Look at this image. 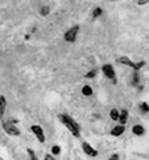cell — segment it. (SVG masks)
<instances>
[{
    "label": "cell",
    "instance_id": "6da1fadb",
    "mask_svg": "<svg viewBox=\"0 0 149 160\" xmlns=\"http://www.w3.org/2000/svg\"><path fill=\"white\" fill-rule=\"evenodd\" d=\"M58 119L61 121V123L68 129L75 137H80V126L73 121V119L67 115V114H59L58 115Z\"/></svg>",
    "mask_w": 149,
    "mask_h": 160
},
{
    "label": "cell",
    "instance_id": "7a4b0ae2",
    "mask_svg": "<svg viewBox=\"0 0 149 160\" xmlns=\"http://www.w3.org/2000/svg\"><path fill=\"white\" fill-rule=\"evenodd\" d=\"M102 72L104 73V76H105L108 79H111L113 83H117L116 71H114V68H113V65H111V64H104V65L102 67Z\"/></svg>",
    "mask_w": 149,
    "mask_h": 160
},
{
    "label": "cell",
    "instance_id": "3957f363",
    "mask_svg": "<svg viewBox=\"0 0 149 160\" xmlns=\"http://www.w3.org/2000/svg\"><path fill=\"white\" fill-rule=\"evenodd\" d=\"M3 129L9 136H19L21 135V131L16 127V124H13L12 122H3Z\"/></svg>",
    "mask_w": 149,
    "mask_h": 160
},
{
    "label": "cell",
    "instance_id": "277c9868",
    "mask_svg": "<svg viewBox=\"0 0 149 160\" xmlns=\"http://www.w3.org/2000/svg\"><path fill=\"white\" fill-rule=\"evenodd\" d=\"M78 30H80L78 26H73V27H71L68 31H66V33H64V40L66 41L67 42H75L76 37H77V33H78Z\"/></svg>",
    "mask_w": 149,
    "mask_h": 160
},
{
    "label": "cell",
    "instance_id": "5b68a950",
    "mask_svg": "<svg viewBox=\"0 0 149 160\" xmlns=\"http://www.w3.org/2000/svg\"><path fill=\"white\" fill-rule=\"evenodd\" d=\"M31 131H32V133L35 135V137L37 138L39 142H41V143L45 142V133H44V129L41 128V126L34 124V126H31Z\"/></svg>",
    "mask_w": 149,
    "mask_h": 160
},
{
    "label": "cell",
    "instance_id": "8992f818",
    "mask_svg": "<svg viewBox=\"0 0 149 160\" xmlns=\"http://www.w3.org/2000/svg\"><path fill=\"white\" fill-rule=\"evenodd\" d=\"M81 148H82V151H84L86 155H89V156H91V158L98 156V151H97L95 149H94L90 143H88V142H82V145H81Z\"/></svg>",
    "mask_w": 149,
    "mask_h": 160
},
{
    "label": "cell",
    "instance_id": "52a82bcc",
    "mask_svg": "<svg viewBox=\"0 0 149 160\" xmlns=\"http://www.w3.org/2000/svg\"><path fill=\"white\" fill-rule=\"evenodd\" d=\"M117 62H118L120 64H122V65L130 67V68H132V69L135 71V65H136V63H134L130 58H127V57H120V58L117 59Z\"/></svg>",
    "mask_w": 149,
    "mask_h": 160
},
{
    "label": "cell",
    "instance_id": "ba28073f",
    "mask_svg": "<svg viewBox=\"0 0 149 160\" xmlns=\"http://www.w3.org/2000/svg\"><path fill=\"white\" fill-rule=\"evenodd\" d=\"M124 133H125V126H122V124L113 127L112 131H111V135L113 137H120V136H122Z\"/></svg>",
    "mask_w": 149,
    "mask_h": 160
},
{
    "label": "cell",
    "instance_id": "9c48e42d",
    "mask_svg": "<svg viewBox=\"0 0 149 160\" xmlns=\"http://www.w3.org/2000/svg\"><path fill=\"white\" fill-rule=\"evenodd\" d=\"M127 118H129V112L126 110V109H122L120 112V117H118V122L122 124V126H125L126 123H127Z\"/></svg>",
    "mask_w": 149,
    "mask_h": 160
},
{
    "label": "cell",
    "instance_id": "30bf717a",
    "mask_svg": "<svg viewBox=\"0 0 149 160\" xmlns=\"http://www.w3.org/2000/svg\"><path fill=\"white\" fill-rule=\"evenodd\" d=\"M132 133L135 136H143L144 133H145V128L141 126V124H135L132 128H131Z\"/></svg>",
    "mask_w": 149,
    "mask_h": 160
},
{
    "label": "cell",
    "instance_id": "8fae6325",
    "mask_svg": "<svg viewBox=\"0 0 149 160\" xmlns=\"http://www.w3.org/2000/svg\"><path fill=\"white\" fill-rule=\"evenodd\" d=\"M5 108H7V99L3 95H0V119H3L4 117Z\"/></svg>",
    "mask_w": 149,
    "mask_h": 160
},
{
    "label": "cell",
    "instance_id": "7c38bea8",
    "mask_svg": "<svg viewBox=\"0 0 149 160\" xmlns=\"http://www.w3.org/2000/svg\"><path fill=\"white\" fill-rule=\"evenodd\" d=\"M139 82H140V76H139L138 71H135V72L132 73V78H131V83H132V86H138V85H139Z\"/></svg>",
    "mask_w": 149,
    "mask_h": 160
},
{
    "label": "cell",
    "instance_id": "4fadbf2b",
    "mask_svg": "<svg viewBox=\"0 0 149 160\" xmlns=\"http://www.w3.org/2000/svg\"><path fill=\"white\" fill-rule=\"evenodd\" d=\"M81 92H82L84 96H91L93 95V87L89 86V85H85L82 87V90H81Z\"/></svg>",
    "mask_w": 149,
    "mask_h": 160
},
{
    "label": "cell",
    "instance_id": "5bb4252c",
    "mask_svg": "<svg viewBox=\"0 0 149 160\" xmlns=\"http://www.w3.org/2000/svg\"><path fill=\"white\" fill-rule=\"evenodd\" d=\"M109 117H111L112 121L117 122V121H118V117H120V110H117V109H111V112H109Z\"/></svg>",
    "mask_w": 149,
    "mask_h": 160
},
{
    "label": "cell",
    "instance_id": "9a60e30c",
    "mask_svg": "<svg viewBox=\"0 0 149 160\" xmlns=\"http://www.w3.org/2000/svg\"><path fill=\"white\" fill-rule=\"evenodd\" d=\"M139 109H140V112L144 113V114H145V113H149V105H148V102H145V101L140 102Z\"/></svg>",
    "mask_w": 149,
    "mask_h": 160
},
{
    "label": "cell",
    "instance_id": "2e32d148",
    "mask_svg": "<svg viewBox=\"0 0 149 160\" xmlns=\"http://www.w3.org/2000/svg\"><path fill=\"white\" fill-rule=\"evenodd\" d=\"M102 14H103V9H102V8H95V9L93 10V18H94V19L99 18Z\"/></svg>",
    "mask_w": 149,
    "mask_h": 160
},
{
    "label": "cell",
    "instance_id": "e0dca14e",
    "mask_svg": "<svg viewBox=\"0 0 149 160\" xmlns=\"http://www.w3.org/2000/svg\"><path fill=\"white\" fill-rule=\"evenodd\" d=\"M49 13H50V8L49 7L44 5V7L40 8V14H41V16H48Z\"/></svg>",
    "mask_w": 149,
    "mask_h": 160
},
{
    "label": "cell",
    "instance_id": "ac0fdd59",
    "mask_svg": "<svg viewBox=\"0 0 149 160\" xmlns=\"http://www.w3.org/2000/svg\"><path fill=\"white\" fill-rule=\"evenodd\" d=\"M51 154L53 155H59L61 154V148L58 145H54L53 148H51Z\"/></svg>",
    "mask_w": 149,
    "mask_h": 160
},
{
    "label": "cell",
    "instance_id": "d6986e66",
    "mask_svg": "<svg viewBox=\"0 0 149 160\" xmlns=\"http://www.w3.org/2000/svg\"><path fill=\"white\" fill-rule=\"evenodd\" d=\"M27 152H29V156H30L31 160H39L37 156H36V154H35V151L32 149H27Z\"/></svg>",
    "mask_w": 149,
    "mask_h": 160
},
{
    "label": "cell",
    "instance_id": "ffe728a7",
    "mask_svg": "<svg viewBox=\"0 0 149 160\" xmlns=\"http://www.w3.org/2000/svg\"><path fill=\"white\" fill-rule=\"evenodd\" d=\"M95 76H97V69H91L90 72H88V73L85 74V77L89 78V79H90V78H94Z\"/></svg>",
    "mask_w": 149,
    "mask_h": 160
},
{
    "label": "cell",
    "instance_id": "44dd1931",
    "mask_svg": "<svg viewBox=\"0 0 149 160\" xmlns=\"http://www.w3.org/2000/svg\"><path fill=\"white\" fill-rule=\"evenodd\" d=\"M144 65H145V62H144V60L139 62V63H138L136 65H135V71H138V72H139V71H140V68H143Z\"/></svg>",
    "mask_w": 149,
    "mask_h": 160
},
{
    "label": "cell",
    "instance_id": "7402d4cb",
    "mask_svg": "<svg viewBox=\"0 0 149 160\" xmlns=\"http://www.w3.org/2000/svg\"><path fill=\"white\" fill-rule=\"evenodd\" d=\"M136 3H138V5H145L149 3V0H138Z\"/></svg>",
    "mask_w": 149,
    "mask_h": 160
},
{
    "label": "cell",
    "instance_id": "603a6c76",
    "mask_svg": "<svg viewBox=\"0 0 149 160\" xmlns=\"http://www.w3.org/2000/svg\"><path fill=\"white\" fill-rule=\"evenodd\" d=\"M109 160H120L118 154H112V155L109 156Z\"/></svg>",
    "mask_w": 149,
    "mask_h": 160
},
{
    "label": "cell",
    "instance_id": "cb8c5ba5",
    "mask_svg": "<svg viewBox=\"0 0 149 160\" xmlns=\"http://www.w3.org/2000/svg\"><path fill=\"white\" fill-rule=\"evenodd\" d=\"M44 159H45V160H56V159L53 158V155H51V154H46Z\"/></svg>",
    "mask_w": 149,
    "mask_h": 160
},
{
    "label": "cell",
    "instance_id": "d4e9b609",
    "mask_svg": "<svg viewBox=\"0 0 149 160\" xmlns=\"http://www.w3.org/2000/svg\"><path fill=\"white\" fill-rule=\"evenodd\" d=\"M111 2H116V0H111Z\"/></svg>",
    "mask_w": 149,
    "mask_h": 160
}]
</instances>
